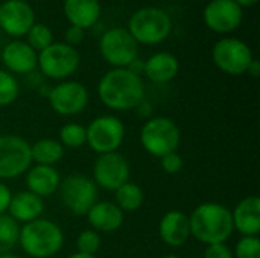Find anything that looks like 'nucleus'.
Returning <instances> with one entry per match:
<instances>
[{"label": "nucleus", "mask_w": 260, "mask_h": 258, "mask_svg": "<svg viewBox=\"0 0 260 258\" xmlns=\"http://www.w3.org/2000/svg\"><path fill=\"white\" fill-rule=\"evenodd\" d=\"M129 71H133L134 75H137V76H142L143 75V71H145V61H142V59H134L128 67H126Z\"/></svg>", "instance_id": "obj_36"}, {"label": "nucleus", "mask_w": 260, "mask_h": 258, "mask_svg": "<svg viewBox=\"0 0 260 258\" xmlns=\"http://www.w3.org/2000/svg\"><path fill=\"white\" fill-rule=\"evenodd\" d=\"M99 52L102 58L114 68H126L139 58V43L125 27L108 29L101 41Z\"/></svg>", "instance_id": "obj_9"}, {"label": "nucleus", "mask_w": 260, "mask_h": 258, "mask_svg": "<svg viewBox=\"0 0 260 258\" xmlns=\"http://www.w3.org/2000/svg\"><path fill=\"white\" fill-rule=\"evenodd\" d=\"M44 211V201L37 195L21 190L18 193H12V199L8 208V214L17 224H29L41 217Z\"/></svg>", "instance_id": "obj_21"}, {"label": "nucleus", "mask_w": 260, "mask_h": 258, "mask_svg": "<svg viewBox=\"0 0 260 258\" xmlns=\"http://www.w3.org/2000/svg\"><path fill=\"white\" fill-rule=\"evenodd\" d=\"M59 143L64 149H79L87 144V131L81 123H66L59 129Z\"/></svg>", "instance_id": "obj_27"}, {"label": "nucleus", "mask_w": 260, "mask_h": 258, "mask_svg": "<svg viewBox=\"0 0 260 258\" xmlns=\"http://www.w3.org/2000/svg\"><path fill=\"white\" fill-rule=\"evenodd\" d=\"M11 199H12L11 189L3 181H0V214H6L8 213Z\"/></svg>", "instance_id": "obj_35"}, {"label": "nucleus", "mask_w": 260, "mask_h": 258, "mask_svg": "<svg viewBox=\"0 0 260 258\" xmlns=\"http://www.w3.org/2000/svg\"><path fill=\"white\" fill-rule=\"evenodd\" d=\"M143 201H145V195H143V190L139 187V184L128 181L114 192V201L113 202L123 213H133L142 207Z\"/></svg>", "instance_id": "obj_25"}, {"label": "nucleus", "mask_w": 260, "mask_h": 258, "mask_svg": "<svg viewBox=\"0 0 260 258\" xmlns=\"http://www.w3.org/2000/svg\"><path fill=\"white\" fill-rule=\"evenodd\" d=\"M161 258H180V257H177V255H166V257H161Z\"/></svg>", "instance_id": "obj_41"}, {"label": "nucleus", "mask_w": 260, "mask_h": 258, "mask_svg": "<svg viewBox=\"0 0 260 258\" xmlns=\"http://www.w3.org/2000/svg\"><path fill=\"white\" fill-rule=\"evenodd\" d=\"M235 258H260V239L259 237H245L241 236L235 251Z\"/></svg>", "instance_id": "obj_31"}, {"label": "nucleus", "mask_w": 260, "mask_h": 258, "mask_svg": "<svg viewBox=\"0 0 260 258\" xmlns=\"http://www.w3.org/2000/svg\"><path fill=\"white\" fill-rule=\"evenodd\" d=\"M79 53L66 43H52L38 53L37 67L49 79L62 81L70 78L79 67Z\"/></svg>", "instance_id": "obj_10"}, {"label": "nucleus", "mask_w": 260, "mask_h": 258, "mask_svg": "<svg viewBox=\"0 0 260 258\" xmlns=\"http://www.w3.org/2000/svg\"><path fill=\"white\" fill-rule=\"evenodd\" d=\"M172 30V20L160 8L146 6L136 11L128 23V32L139 44H158Z\"/></svg>", "instance_id": "obj_5"}, {"label": "nucleus", "mask_w": 260, "mask_h": 258, "mask_svg": "<svg viewBox=\"0 0 260 258\" xmlns=\"http://www.w3.org/2000/svg\"><path fill=\"white\" fill-rule=\"evenodd\" d=\"M35 23V12L24 0H6L0 5V29L11 36H23Z\"/></svg>", "instance_id": "obj_15"}, {"label": "nucleus", "mask_w": 260, "mask_h": 258, "mask_svg": "<svg viewBox=\"0 0 260 258\" xmlns=\"http://www.w3.org/2000/svg\"><path fill=\"white\" fill-rule=\"evenodd\" d=\"M160 166L168 175H177L183 170V157L178 152H171L160 158Z\"/></svg>", "instance_id": "obj_32"}, {"label": "nucleus", "mask_w": 260, "mask_h": 258, "mask_svg": "<svg viewBox=\"0 0 260 258\" xmlns=\"http://www.w3.org/2000/svg\"><path fill=\"white\" fill-rule=\"evenodd\" d=\"M85 131L87 144L98 155L119 152L126 134L123 122L113 114H104L93 119L90 125L85 126Z\"/></svg>", "instance_id": "obj_8"}, {"label": "nucleus", "mask_w": 260, "mask_h": 258, "mask_svg": "<svg viewBox=\"0 0 260 258\" xmlns=\"http://www.w3.org/2000/svg\"><path fill=\"white\" fill-rule=\"evenodd\" d=\"M212 58L215 65L230 76H241L247 73L248 65L254 59L250 46L233 36L219 40L212 49Z\"/></svg>", "instance_id": "obj_11"}, {"label": "nucleus", "mask_w": 260, "mask_h": 258, "mask_svg": "<svg viewBox=\"0 0 260 258\" xmlns=\"http://www.w3.org/2000/svg\"><path fill=\"white\" fill-rule=\"evenodd\" d=\"M64 154L66 149L55 138H40L30 144L32 163L40 166H55L62 160Z\"/></svg>", "instance_id": "obj_24"}, {"label": "nucleus", "mask_w": 260, "mask_h": 258, "mask_svg": "<svg viewBox=\"0 0 260 258\" xmlns=\"http://www.w3.org/2000/svg\"><path fill=\"white\" fill-rule=\"evenodd\" d=\"M131 169L128 160L120 152L102 154L96 158L93 166V181L98 189L116 192L120 186L129 181Z\"/></svg>", "instance_id": "obj_13"}, {"label": "nucleus", "mask_w": 260, "mask_h": 258, "mask_svg": "<svg viewBox=\"0 0 260 258\" xmlns=\"http://www.w3.org/2000/svg\"><path fill=\"white\" fill-rule=\"evenodd\" d=\"M2 61L6 71L15 75H29L37 68L38 53L24 41H11L2 52Z\"/></svg>", "instance_id": "obj_18"}, {"label": "nucleus", "mask_w": 260, "mask_h": 258, "mask_svg": "<svg viewBox=\"0 0 260 258\" xmlns=\"http://www.w3.org/2000/svg\"><path fill=\"white\" fill-rule=\"evenodd\" d=\"M20 237V224H17L8 213L0 214V255L9 254Z\"/></svg>", "instance_id": "obj_26"}, {"label": "nucleus", "mask_w": 260, "mask_h": 258, "mask_svg": "<svg viewBox=\"0 0 260 258\" xmlns=\"http://www.w3.org/2000/svg\"><path fill=\"white\" fill-rule=\"evenodd\" d=\"M59 199L67 211L75 216H85L98 202V186L91 178L82 173H72L61 179Z\"/></svg>", "instance_id": "obj_6"}, {"label": "nucleus", "mask_w": 260, "mask_h": 258, "mask_svg": "<svg viewBox=\"0 0 260 258\" xmlns=\"http://www.w3.org/2000/svg\"><path fill=\"white\" fill-rule=\"evenodd\" d=\"M247 73H248L250 76H253V78H259L260 76V62L256 58H254V59L251 61V64L248 65Z\"/></svg>", "instance_id": "obj_37"}, {"label": "nucleus", "mask_w": 260, "mask_h": 258, "mask_svg": "<svg viewBox=\"0 0 260 258\" xmlns=\"http://www.w3.org/2000/svg\"><path fill=\"white\" fill-rule=\"evenodd\" d=\"M18 245L30 258H50L64 246V233L49 219H37L20 227Z\"/></svg>", "instance_id": "obj_3"}, {"label": "nucleus", "mask_w": 260, "mask_h": 258, "mask_svg": "<svg viewBox=\"0 0 260 258\" xmlns=\"http://www.w3.org/2000/svg\"><path fill=\"white\" fill-rule=\"evenodd\" d=\"M241 8H250V6H254L259 0H235Z\"/></svg>", "instance_id": "obj_38"}, {"label": "nucleus", "mask_w": 260, "mask_h": 258, "mask_svg": "<svg viewBox=\"0 0 260 258\" xmlns=\"http://www.w3.org/2000/svg\"><path fill=\"white\" fill-rule=\"evenodd\" d=\"M0 258H21L18 257V255H15V254H12V252H9V254H2Z\"/></svg>", "instance_id": "obj_40"}, {"label": "nucleus", "mask_w": 260, "mask_h": 258, "mask_svg": "<svg viewBox=\"0 0 260 258\" xmlns=\"http://www.w3.org/2000/svg\"><path fill=\"white\" fill-rule=\"evenodd\" d=\"M181 141L178 125L169 117H149L140 129V144L152 157L177 152Z\"/></svg>", "instance_id": "obj_4"}, {"label": "nucleus", "mask_w": 260, "mask_h": 258, "mask_svg": "<svg viewBox=\"0 0 260 258\" xmlns=\"http://www.w3.org/2000/svg\"><path fill=\"white\" fill-rule=\"evenodd\" d=\"M32 166L30 143L21 135H0V181L15 179Z\"/></svg>", "instance_id": "obj_7"}, {"label": "nucleus", "mask_w": 260, "mask_h": 258, "mask_svg": "<svg viewBox=\"0 0 260 258\" xmlns=\"http://www.w3.org/2000/svg\"><path fill=\"white\" fill-rule=\"evenodd\" d=\"M146 88L142 76L128 68H111L98 84L99 100L111 111H131L145 100Z\"/></svg>", "instance_id": "obj_1"}, {"label": "nucleus", "mask_w": 260, "mask_h": 258, "mask_svg": "<svg viewBox=\"0 0 260 258\" xmlns=\"http://www.w3.org/2000/svg\"><path fill=\"white\" fill-rule=\"evenodd\" d=\"M88 90L78 81H62L47 94L50 108L62 117L81 114L88 105Z\"/></svg>", "instance_id": "obj_12"}, {"label": "nucleus", "mask_w": 260, "mask_h": 258, "mask_svg": "<svg viewBox=\"0 0 260 258\" xmlns=\"http://www.w3.org/2000/svg\"><path fill=\"white\" fill-rule=\"evenodd\" d=\"M204 23L216 33L236 30L244 18L242 8L235 0H212L204 8Z\"/></svg>", "instance_id": "obj_14"}, {"label": "nucleus", "mask_w": 260, "mask_h": 258, "mask_svg": "<svg viewBox=\"0 0 260 258\" xmlns=\"http://www.w3.org/2000/svg\"><path fill=\"white\" fill-rule=\"evenodd\" d=\"M67 258H96L94 255H87V254H81V252H75V254H70Z\"/></svg>", "instance_id": "obj_39"}, {"label": "nucleus", "mask_w": 260, "mask_h": 258, "mask_svg": "<svg viewBox=\"0 0 260 258\" xmlns=\"http://www.w3.org/2000/svg\"><path fill=\"white\" fill-rule=\"evenodd\" d=\"M26 175V190L44 199L58 192L61 175L55 166H30Z\"/></svg>", "instance_id": "obj_20"}, {"label": "nucleus", "mask_w": 260, "mask_h": 258, "mask_svg": "<svg viewBox=\"0 0 260 258\" xmlns=\"http://www.w3.org/2000/svg\"><path fill=\"white\" fill-rule=\"evenodd\" d=\"M190 236L203 245L227 243L233 236L232 210L218 202L200 204L189 216Z\"/></svg>", "instance_id": "obj_2"}, {"label": "nucleus", "mask_w": 260, "mask_h": 258, "mask_svg": "<svg viewBox=\"0 0 260 258\" xmlns=\"http://www.w3.org/2000/svg\"><path fill=\"white\" fill-rule=\"evenodd\" d=\"M102 237L94 230H84L78 239H76V252L87 254V255H96V252L101 249Z\"/></svg>", "instance_id": "obj_30"}, {"label": "nucleus", "mask_w": 260, "mask_h": 258, "mask_svg": "<svg viewBox=\"0 0 260 258\" xmlns=\"http://www.w3.org/2000/svg\"><path fill=\"white\" fill-rule=\"evenodd\" d=\"M201 258H235L233 251L227 243H215L207 245Z\"/></svg>", "instance_id": "obj_33"}, {"label": "nucleus", "mask_w": 260, "mask_h": 258, "mask_svg": "<svg viewBox=\"0 0 260 258\" xmlns=\"http://www.w3.org/2000/svg\"><path fill=\"white\" fill-rule=\"evenodd\" d=\"M87 222L96 233H114L125 220V213L111 201H98L85 214Z\"/></svg>", "instance_id": "obj_19"}, {"label": "nucleus", "mask_w": 260, "mask_h": 258, "mask_svg": "<svg viewBox=\"0 0 260 258\" xmlns=\"http://www.w3.org/2000/svg\"><path fill=\"white\" fill-rule=\"evenodd\" d=\"M189 258H201V257H197V255H193V257H189Z\"/></svg>", "instance_id": "obj_42"}, {"label": "nucleus", "mask_w": 260, "mask_h": 258, "mask_svg": "<svg viewBox=\"0 0 260 258\" xmlns=\"http://www.w3.org/2000/svg\"><path fill=\"white\" fill-rule=\"evenodd\" d=\"M180 71V62L175 55L169 52L154 53L145 61L143 75L154 84H168L177 78Z\"/></svg>", "instance_id": "obj_22"}, {"label": "nucleus", "mask_w": 260, "mask_h": 258, "mask_svg": "<svg viewBox=\"0 0 260 258\" xmlns=\"http://www.w3.org/2000/svg\"><path fill=\"white\" fill-rule=\"evenodd\" d=\"M64 15L72 26L88 29L101 17L99 0H64Z\"/></svg>", "instance_id": "obj_23"}, {"label": "nucleus", "mask_w": 260, "mask_h": 258, "mask_svg": "<svg viewBox=\"0 0 260 258\" xmlns=\"http://www.w3.org/2000/svg\"><path fill=\"white\" fill-rule=\"evenodd\" d=\"M233 228L241 236L259 237L260 233V199L259 196L251 195L238 202L232 210Z\"/></svg>", "instance_id": "obj_16"}, {"label": "nucleus", "mask_w": 260, "mask_h": 258, "mask_svg": "<svg viewBox=\"0 0 260 258\" xmlns=\"http://www.w3.org/2000/svg\"><path fill=\"white\" fill-rule=\"evenodd\" d=\"M26 35H27V44L38 53L47 49L53 43L52 29L43 23H34V26L29 29Z\"/></svg>", "instance_id": "obj_28"}, {"label": "nucleus", "mask_w": 260, "mask_h": 258, "mask_svg": "<svg viewBox=\"0 0 260 258\" xmlns=\"http://www.w3.org/2000/svg\"><path fill=\"white\" fill-rule=\"evenodd\" d=\"M84 35H85L84 29H81V27H76V26H72V24H70V26L67 27V30L64 32L66 44H69V46L75 47L76 44L82 43Z\"/></svg>", "instance_id": "obj_34"}, {"label": "nucleus", "mask_w": 260, "mask_h": 258, "mask_svg": "<svg viewBox=\"0 0 260 258\" xmlns=\"http://www.w3.org/2000/svg\"><path fill=\"white\" fill-rule=\"evenodd\" d=\"M20 85L15 76L6 70H0V106H8L17 100Z\"/></svg>", "instance_id": "obj_29"}, {"label": "nucleus", "mask_w": 260, "mask_h": 258, "mask_svg": "<svg viewBox=\"0 0 260 258\" xmlns=\"http://www.w3.org/2000/svg\"><path fill=\"white\" fill-rule=\"evenodd\" d=\"M160 239L171 248H181L187 243L190 236L189 216L180 210H171L160 219L158 224Z\"/></svg>", "instance_id": "obj_17"}]
</instances>
